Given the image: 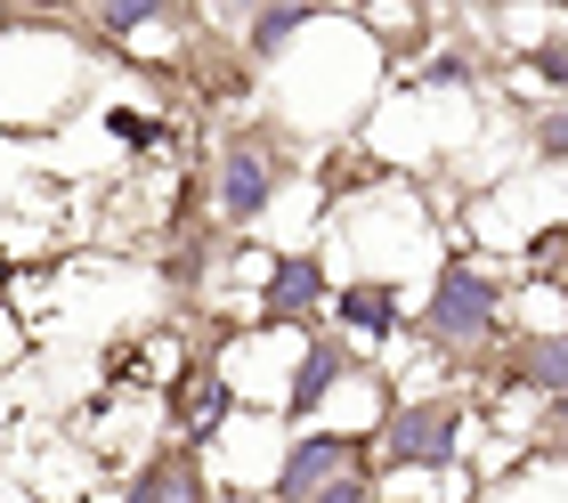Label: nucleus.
<instances>
[{"instance_id":"1","label":"nucleus","mask_w":568,"mask_h":503,"mask_svg":"<svg viewBox=\"0 0 568 503\" xmlns=\"http://www.w3.org/2000/svg\"><path fill=\"white\" fill-rule=\"evenodd\" d=\"M504 309H511L504 276H487L479 260H447V269L430 276V301L406 316V333H415L423 350H438V358H471V350H496L511 333Z\"/></svg>"},{"instance_id":"2","label":"nucleus","mask_w":568,"mask_h":503,"mask_svg":"<svg viewBox=\"0 0 568 503\" xmlns=\"http://www.w3.org/2000/svg\"><path fill=\"white\" fill-rule=\"evenodd\" d=\"M284 171H293V154L268 122H244L220 139V171H212V211L220 228H261L268 203L284 195Z\"/></svg>"},{"instance_id":"3","label":"nucleus","mask_w":568,"mask_h":503,"mask_svg":"<svg viewBox=\"0 0 568 503\" xmlns=\"http://www.w3.org/2000/svg\"><path fill=\"white\" fill-rule=\"evenodd\" d=\"M463 463V399L430 390V399H398L374 431V471H455Z\"/></svg>"},{"instance_id":"4","label":"nucleus","mask_w":568,"mask_h":503,"mask_svg":"<svg viewBox=\"0 0 568 503\" xmlns=\"http://www.w3.org/2000/svg\"><path fill=\"white\" fill-rule=\"evenodd\" d=\"M374 463V439L366 431H301L284 446L276 480H268V503H308L317 487H333L342 471H366Z\"/></svg>"},{"instance_id":"5","label":"nucleus","mask_w":568,"mask_h":503,"mask_svg":"<svg viewBox=\"0 0 568 503\" xmlns=\"http://www.w3.org/2000/svg\"><path fill=\"white\" fill-rule=\"evenodd\" d=\"M333 301V269L317 252H276L268 260V284H261V301H252V333H284V325H317Z\"/></svg>"},{"instance_id":"6","label":"nucleus","mask_w":568,"mask_h":503,"mask_svg":"<svg viewBox=\"0 0 568 503\" xmlns=\"http://www.w3.org/2000/svg\"><path fill=\"white\" fill-rule=\"evenodd\" d=\"M487 374H496V390H520L536 406L568 399V333H504L487 350Z\"/></svg>"},{"instance_id":"7","label":"nucleus","mask_w":568,"mask_h":503,"mask_svg":"<svg viewBox=\"0 0 568 503\" xmlns=\"http://www.w3.org/2000/svg\"><path fill=\"white\" fill-rule=\"evenodd\" d=\"M163 414H171V431H179V446H203L220 431L227 414H236V390H227V374H220V358H187L171 374V390H163Z\"/></svg>"},{"instance_id":"8","label":"nucleus","mask_w":568,"mask_h":503,"mask_svg":"<svg viewBox=\"0 0 568 503\" xmlns=\"http://www.w3.org/2000/svg\"><path fill=\"white\" fill-rule=\"evenodd\" d=\"M349 365H357V350H349L342 333L308 325V341H301V365H293V390H284V406H276V414L301 431V422H308V414H317V406L333 399V390L349 382Z\"/></svg>"},{"instance_id":"9","label":"nucleus","mask_w":568,"mask_h":503,"mask_svg":"<svg viewBox=\"0 0 568 503\" xmlns=\"http://www.w3.org/2000/svg\"><path fill=\"white\" fill-rule=\"evenodd\" d=\"M333 325L342 333H357V341H390V333H406V293L390 276H357V284H333Z\"/></svg>"},{"instance_id":"10","label":"nucleus","mask_w":568,"mask_h":503,"mask_svg":"<svg viewBox=\"0 0 568 503\" xmlns=\"http://www.w3.org/2000/svg\"><path fill=\"white\" fill-rule=\"evenodd\" d=\"M122 503H212V480H203L195 446H154L139 463V480L122 487Z\"/></svg>"},{"instance_id":"11","label":"nucleus","mask_w":568,"mask_h":503,"mask_svg":"<svg viewBox=\"0 0 568 503\" xmlns=\"http://www.w3.org/2000/svg\"><path fill=\"white\" fill-rule=\"evenodd\" d=\"M317 17H325L317 0H284V9H252V17H244V58H252V66H268L276 49H284V41H301Z\"/></svg>"},{"instance_id":"12","label":"nucleus","mask_w":568,"mask_h":503,"mask_svg":"<svg viewBox=\"0 0 568 503\" xmlns=\"http://www.w3.org/2000/svg\"><path fill=\"white\" fill-rule=\"evenodd\" d=\"M520 276L536 284V293H560V301H568V220L536 228L528 244H520Z\"/></svg>"},{"instance_id":"13","label":"nucleus","mask_w":568,"mask_h":503,"mask_svg":"<svg viewBox=\"0 0 568 503\" xmlns=\"http://www.w3.org/2000/svg\"><path fill=\"white\" fill-rule=\"evenodd\" d=\"M163 17H171V0H106V9H98L106 33H146V24H163Z\"/></svg>"},{"instance_id":"14","label":"nucleus","mask_w":568,"mask_h":503,"mask_svg":"<svg viewBox=\"0 0 568 503\" xmlns=\"http://www.w3.org/2000/svg\"><path fill=\"white\" fill-rule=\"evenodd\" d=\"M528 463H568V399L545 406V422H536V439H528Z\"/></svg>"},{"instance_id":"15","label":"nucleus","mask_w":568,"mask_h":503,"mask_svg":"<svg viewBox=\"0 0 568 503\" xmlns=\"http://www.w3.org/2000/svg\"><path fill=\"white\" fill-rule=\"evenodd\" d=\"M528 147H536V163H560V171H568V105H552V114H536Z\"/></svg>"},{"instance_id":"16","label":"nucleus","mask_w":568,"mask_h":503,"mask_svg":"<svg viewBox=\"0 0 568 503\" xmlns=\"http://www.w3.org/2000/svg\"><path fill=\"white\" fill-rule=\"evenodd\" d=\"M528 73H536L545 90L568 98V41H560V33H552V41H536V49H528Z\"/></svg>"},{"instance_id":"17","label":"nucleus","mask_w":568,"mask_h":503,"mask_svg":"<svg viewBox=\"0 0 568 503\" xmlns=\"http://www.w3.org/2000/svg\"><path fill=\"white\" fill-rule=\"evenodd\" d=\"M308 503H382V495H374V463H366V471H342V480L317 487Z\"/></svg>"},{"instance_id":"18","label":"nucleus","mask_w":568,"mask_h":503,"mask_svg":"<svg viewBox=\"0 0 568 503\" xmlns=\"http://www.w3.org/2000/svg\"><path fill=\"white\" fill-rule=\"evenodd\" d=\"M106 130H114L122 147H154V139H163V122H154V114H131V105H122V114H106Z\"/></svg>"},{"instance_id":"19","label":"nucleus","mask_w":568,"mask_h":503,"mask_svg":"<svg viewBox=\"0 0 568 503\" xmlns=\"http://www.w3.org/2000/svg\"><path fill=\"white\" fill-rule=\"evenodd\" d=\"M415 82H423V90H463L471 73H463V58H430V66L415 73Z\"/></svg>"},{"instance_id":"20","label":"nucleus","mask_w":568,"mask_h":503,"mask_svg":"<svg viewBox=\"0 0 568 503\" xmlns=\"http://www.w3.org/2000/svg\"><path fill=\"white\" fill-rule=\"evenodd\" d=\"M455 503H479V495H455Z\"/></svg>"},{"instance_id":"21","label":"nucleus","mask_w":568,"mask_h":503,"mask_svg":"<svg viewBox=\"0 0 568 503\" xmlns=\"http://www.w3.org/2000/svg\"><path fill=\"white\" fill-rule=\"evenodd\" d=\"M390 503H406V495H390Z\"/></svg>"}]
</instances>
